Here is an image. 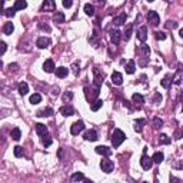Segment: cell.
<instances>
[{
  "instance_id": "cell-1",
  "label": "cell",
  "mask_w": 183,
  "mask_h": 183,
  "mask_svg": "<svg viewBox=\"0 0 183 183\" xmlns=\"http://www.w3.org/2000/svg\"><path fill=\"white\" fill-rule=\"evenodd\" d=\"M124 139H126V135L120 129H116L113 132V135H112V145H113V147H119L124 142Z\"/></svg>"
},
{
  "instance_id": "cell-2",
  "label": "cell",
  "mask_w": 183,
  "mask_h": 183,
  "mask_svg": "<svg viewBox=\"0 0 183 183\" xmlns=\"http://www.w3.org/2000/svg\"><path fill=\"white\" fill-rule=\"evenodd\" d=\"M85 130V123L82 122V120H77L76 123L72 124V127H70V133L73 136H77L80 135V132H83Z\"/></svg>"
},
{
  "instance_id": "cell-3",
  "label": "cell",
  "mask_w": 183,
  "mask_h": 183,
  "mask_svg": "<svg viewBox=\"0 0 183 183\" xmlns=\"http://www.w3.org/2000/svg\"><path fill=\"white\" fill-rule=\"evenodd\" d=\"M113 167H114L113 162H112V160H109L108 156H106L102 162H100V169H102V170H103L104 173H110L112 170H113Z\"/></svg>"
},
{
  "instance_id": "cell-4",
  "label": "cell",
  "mask_w": 183,
  "mask_h": 183,
  "mask_svg": "<svg viewBox=\"0 0 183 183\" xmlns=\"http://www.w3.org/2000/svg\"><path fill=\"white\" fill-rule=\"evenodd\" d=\"M140 165H142V167H143L145 170H149V169H152V166H153V160H152V157H149L146 155V149H145V153H143L142 159H140Z\"/></svg>"
},
{
  "instance_id": "cell-5",
  "label": "cell",
  "mask_w": 183,
  "mask_h": 183,
  "mask_svg": "<svg viewBox=\"0 0 183 183\" xmlns=\"http://www.w3.org/2000/svg\"><path fill=\"white\" fill-rule=\"evenodd\" d=\"M147 20H149V23H152L153 26H157V24L160 23V17L157 14V11L149 10V13H147Z\"/></svg>"
},
{
  "instance_id": "cell-6",
  "label": "cell",
  "mask_w": 183,
  "mask_h": 183,
  "mask_svg": "<svg viewBox=\"0 0 183 183\" xmlns=\"http://www.w3.org/2000/svg\"><path fill=\"white\" fill-rule=\"evenodd\" d=\"M56 9V3L54 0H44L42 5V10L43 11H53Z\"/></svg>"
},
{
  "instance_id": "cell-7",
  "label": "cell",
  "mask_w": 183,
  "mask_h": 183,
  "mask_svg": "<svg viewBox=\"0 0 183 183\" xmlns=\"http://www.w3.org/2000/svg\"><path fill=\"white\" fill-rule=\"evenodd\" d=\"M85 139L89 140V142H96V140L99 139V137H97V132L93 129L86 130V132H85Z\"/></svg>"
},
{
  "instance_id": "cell-8",
  "label": "cell",
  "mask_w": 183,
  "mask_h": 183,
  "mask_svg": "<svg viewBox=\"0 0 183 183\" xmlns=\"http://www.w3.org/2000/svg\"><path fill=\"white\" fill-rule=\"evenodd\" d=\"M96 153L97 155H102V156H110L112 155V149H109L108 146H97Z\"/></svg>"
},
{
  "instance_id": "cell-9",
  "label": "cell",
  "mask_w": 183,
  "mask_h": 183,
  "mask_svg": "<svg viewBox=\"0 0 183 183\" xmlns=\"http://www.w3.org/2000/svg\"><path fill=\"white\" fill-rule=\"evenodd\" d=\"M60 114H63L65 117H69V116H73L75 114V109L72 108V106H63V108H60Z\"/></svg>"
},
{
  "instance_id": "cell-10",
  "label": "cell",
  "mask_w": 183,
  "mask_h": 183,
  "mask_svg": "<svg viewBox=\"0 0 183 183\" xmlns=\"http://www.w3.org/2000/svg\"><path fill=\"white\" fill-rule=\"evenodd\" d=\"M54 62L52 59H47L46 62L43 63V70L46 72V73H52V72H54Z\"/></svg>"
},
{
  "instance_id": "cell-11",
  "label": "cell",
  "mask_w": 183,
  "mask_h": 183,
  "mask_svg": "<svg viewBox=\"0 0 183 183\" xmlns=\"http://www.w3.org/2000/svg\"><path fill=\"white\" fill-rule=\"evenodd\" d=\"M93 73H95V85H96L97 87H100L104 75H103V73H100V70H99V69H95V70H93Z\"/></svg>"
},
{
  "instance_id": "cell-12",
  "label": "cell",
  "mask_w": 183,
  "mask_h": 183,
  "mask_svg": "<svg viewBox=\"0 0 183 183\" xmlns=\"http://www.w3.org/2000/svg\"><path fill=\"white\" fill-rule=\"evenodd\" d=\"M112 82H113V85H116V86H120V85L123 83V76H122V73L113 72V75H112Z\"/></svg>"
},
{
  "instance_id": "cell-13",
  "label": "cell",
  "mask_w": 183,
  "mask_h": 183,
  "mask_svg": "<svg viewBox=\"0 0 183 183\" xmlns=\"http://www.w3.org/2000/svg\"><path fill=\"white\" fill-rule=\"evenodd\" d=\"M137 39L140 42H146V39H147V27L146 26H142L137 30Z\"/></svg>"
},
{
  "instance_id": "cell-14",
  "label": "cell",
  "mask_w": 183,
  "mask_h": 183,
  "mask_svg": "<svg viewBox=\"0 0 183 183\" xmlns=\"http://www.w3.org/2000/svg\"><path fill=\"white\" fill-rule=\"evenodd\" d=\"M50 44V39L49 37H39L37 42H36V46L39 49H46Z\"/></svg>"
},
{
  "instance_id": "cell-15",
  "label": "cell",
  "mask_w": 183,
  "mask_h": 183,
  "mask_svg": "<svg viewBox=\"0 0 183 183\" xmlns=\"http://www.w3.org/2000/svg\"><path fill=\"white\" fill-rule=\"evenodd\" d=\"M126 19H127L126 13H122V14H119V16H116L113 19V24H116V26H122V24L126 23Z\"/></svg>"
},
{
  "instance_id": "cell-16",
  "label": "cell",
  "mask_w": 183,
  "mask_h": 183,
  "mask_svg": "<svg viewBox=\"0 0 183 183\" xmlns=\"http://www.w3.org/2000/svg\"><path fill=\"white\" fill-rule=\"evenodd\" d=\"M53 114V109L52 108H46V109H43V110H39L37 112V117H49V116H52Z\"/></svg>"
},
{
  "instance_id": "cell-17",
  "label": "cell",
  "mask_w": 183,
  "mask_h": 183,
  "mask_svg": "<svg viewBox=\"0 0 183 183\" xmlns=\"http://www.w3.org/2000/svg\"><path fill=\"white\" fill-rule=\"evenodd\" d=\"M120 34H122V33L119 32V30H113V32H110V40H112V43H114V44L120 43Z\"/></svg>"
},
{
  "instance_id": "cell-18",
  "label": "cell",
  "mask_w": 183,
  "mask_h": 183,
  "mask_svg": "<svg viewBox=\"0 0 183 183\" xmlns=\"http://www.w3.org/2000/svg\"><path fill=\"white\" fill-rule=\"evenodd\" d=\"M67 75H69V69H66V67H63V66L56 69V76H57L59 79H65Z\"/></svg>"
},
{
  "instance_id": "cell-19",
  "label": "cell",
  "mask_w": 183,
  "mask_h": 183,
  "mask_svg": "<svg viewBox=\"0 0 183 183\" xmlns=\"http://www.w3.org/2000/svg\"><path fill=\"white\" fill-rule=\"evenodd\" d=\"M36 133H37L39 136L47 135V127H46L43 123H37L36 124Z\"/></svg>"
},
{
  "instance_id": "cell-20",
  "label": "cell",
  "mask_w": 183,
  "mask_h": 183,
  "mask_svg": "<svg viewBox=\"0 0 183 183\" xmlns=\"http://www.w3.org/2000/svg\"><path fill=\"white\" fill-rule=\"evenodd\" d=\"M135 69H136V63H135V60H129L127 62V65H126V73L127 75H133L135 73Z\"/></svg>"
},
{
  "instance_id": "cell-21",
  "label": "cell",
  "mask_w": 183,
  "mask_h": 183,
  "mask_svg": "<svg viewBox=\"0 0 183 183\" xmlns=\"http://www.w3.org/2000/svg\"><path fill=\"white\" fill-rule=\"evenodd\" d=\"M132 100H133V103H135L136 106L139 104V106H142L143 103H145V99H143V96L142 95H139V93H135L133 96H132Z\"/></svg>"
},
{
  "instance_id": "cell-22",
  "label": "cell",
  "mask_w": 183,
  "mask_h": 183,
  "mask_svg": "<svg viewBox=\"0 0 183 183\" xmlns=\"http://www.w3.org/2000/svg\"><path fill=\"white\" fill-rule=\"evenodd\" d=\"M102 106H103V102L100 100V99H96V100H93V102L90 103V109L93 110V112H97Z\"/></svg>"
},
{
  "instance_id": "cell-23",
  "label": "cell",
  "mask_w": 183,
  "mask_h": 183,
  "mask_svg": "<svg viewBox=\"0 0 183 183\" xmlns=\"http://www.w3.org/2000/svg\"><path fill=\"white\" fill-rule=\"evenodd\" d=\"M14 10H23V9H26L27 7V2L26 0H16V3H14Z\"/></svg>"
},
{
  "instance_id": "cell-24",
  "label": "cell",
  "mask_w": 183,
  "mask_h": 183,
  "mask_svg": "<svg viewBox=\"0 0 183 183\" xmlns=\"http://www.w3.org/2000/svg\"><path fill=\"white\" fill-rule=\"evenodd\" d=\"M19 93H20L22 96H24V95L29 93V85H27L26 82H22V83L19 85Z\"/></svg>"
},
{
  "instance_id": "cell-25",
  "label": "cell",
  "mask_w": 183,
  "mask_h": 183,
  "mask_svg": "<svg viewBox=\"0 0 183 183\" xmlns=\"http://www.w3.org/2000/svg\"><path fill=\"white\" fill-rule=\"evenodd\" d=\"M10 136H11V139L17 142V140H20V137H22V132H20V129H19V127H14V129L11 130Z\"/></svg>"
},
{
  "instance_id": "cell-26",
  "label": "cell",
  "mask_w": 183,
  "mask_h": 183,
  "mask_svg": "<svg viewBox=\"0 0 183 183\" xmlns=\"http://www.w3.org/2000/svg\"><path fill=\"white\" fill-rule=\"evenodd\" d=\"M53 22L56 23V24H57V23H63V22H65V14H63L62 11H57V13H54Z\"/></svg>"
},
{
  "instance_id": "cell-27",
  "label": "cell",
  "mask_w": 183,
  "mask_h": 183,
  "mask_svg": "<svg viewBox=\"0 0 183 183\" xmlns=\"http://www.w3.org/2000/svg\"><path fill=\"white\" fill-rule=\"evenodd\" d=\"M145 124H146V120H143V119H137V120H135V130L136 132H142V129H143Z\"/></svg>"
},
{
  "instance_id": "cell-28",
  "label": "cell",
  "mask_w": 183,
  "mask_h": 183,
  "mask_svg": "<svg viewBox=\"0 0 183 183\" xmlns=\"http://www.w3.org/2000/svg\"><path fill=\"white\" fill-rule=\"evenodd\" d=\"M163 159H165V155H163L162 152H156V153L153 155V157H152V160L155 162V163H162Z\"/></svg>"
},
{
  "instance_id": "cell-29",
  "label": "cell",
  "mask_w": 183,
  "mask_h": 183,
  "mask_svg": "<svg viewBox=\"0 0 183 183\" xmlns=\"http://www.w3.org/2000/svg\"><path fill=\"white\" fill-rule=\"evenodd\" d=\"M72 180H73V182H80V180H87V179L85 178L83 173L77 172V173H75V175H72Z\"/></svg>"
},
{
  "instance_id": "cell-30",
  "label": "cell",
  "mask_w": 183,
  "mask_h": 183,
  "mask_svg": "<svg viewBox=\"0 0 183 183\" xmlns=\"http://www.w3.org/2000/svg\"><path fill=\"white\" fill-rule=\"evenodd\" d=\"M13 30H14L13 23H6L5 27H3V32H5V34H11V33H13Z\"/></svg>"
},
{
  "instance_id": "cell-31",
  "label": "cell",
  "mask_w": 183,
  "mask_h": 183,
  "mask_svg": "<svg viewBox=\"0 0 183 183\" xmlns=\"http://www.w3.org/2000/svg\"><path fill=\"white\" fill-rule=\"evenodd\" d=\"M40 100H42V96L39 93H33L30 96V103L32 104H37V103H40Z\"/></svg>"
},
{
  "instance_id": "cell-32",
  "label": "cell",
  "mask_w": 183,
  "mask_h": 183,
  "mask_svg": "<svg viewBox=\"0 0 183 183\" xmlns=\"http://www.w3.org/2000/svg\"><path fill=\"white\" fill-rule=\"evenodd\" d=\"M85 13H86L87 16H93V14H95V7H93L90 3L85 5Z\"/></svg>"
},
{
  "instance_id": "cell-33",
  "label": "cell",
  "mask_w": 183,
  "mask_h": 183,
  "mask_svg": "<svg viewBox=\"0 0 183 183\" xmlns=\"http://www.w3.org/2000/svg\"><path fill=\"white\" fill-rule=\"evenodd\" d=\"M42 143H43L46 147H49V146L53 143V140H52V137L49 135H44V136H42Z\"/></svg>"
},
{
  "instance_id": "cell-34",
  "label": "cell",
  "mask_w": 183,
  "mask_h": 183,
  "mask_svg": "<svg viewBox=\"0 0 183 183\" xmlns=\"http://www.w3.org/2000/svg\"><path fill=\"white\" fill-rule=\"evenodd\" d=\"M160 83H162V86L165 87V89H169V87H170V83H172V79H170V76H166V77H165V79H163Z\"/></svg>"
},
{
  "instance_id": "cell-35",
  "label": "cell",
  "mask_w": 183,
  "mask_h": 183,
  "mask_svg": "<svg viewBox=\"0 0 183 183\" xmlns=\"http://www.w3.org/2000/svg\"><path fill=\"white\" fill-rule=\"evenodd\" d=\"M159 142H160L162 145H169L170 143V139L167 137V135H160L159 136Z\"/></svg>"
},
{
  "instance_id": "cell-36",
  "label": "cell",
  "mask_w": 183,
  "mask_h": 183,
  "mask_svg": "<svg viewBox=\"0 0 183 183\" xmlns=\"http://www.w3.org/2000/svg\"><path fill=\"white\" fill-rule=\"evenodd\" d=\"M13 152H14V156L16 157H22L23 156V147L22 146H16Z\"/></svg>"
},
{
  "instance_id": "cell-37",
  "label": "cell",
  "mask_w": 183,
  "mask_h": 183,
  "mask_svg": "<svg viewBox=\"0 0 183 183\" xmlns=\"http://www.w3.org/2000/svg\"><path fill=\"white\" fill-rule=\"evenodd\" d=\"M72 99H73V93H72V92H66L65 95H63V102H70V100H72Z\"/></svg>"
},
{
  "instance_id": "cell-38",
  "label": "cell",
  "mask_w": 183,
  "mask_h": 183,
  "mask_svg": "<svg viewBox=\"0 0 183 183\" xmlns=\"http://www.w3.org/2000/svg\"><path fill=\"white\" fill-rule=\"evenodd\" d=\"M14 13H16L14 7H10V9H6V10H5V16H7V17H13V16H14Z\"/></svg>"
},
{
  "instance_id": "cell-39",
  "label": "cell",
  "mask_w": 183,
  "mask_h": 183,
  "mask_svg": "<svg viewBox=\"0 0 183 183\" xmlns=\"http://www.w3.org/2000/svg\"><path fill=\"white\" fill-rule=\"evenodd\" d=\"M132 24H127V29H126V32H124V39L126 40H129L130 36H132Z\"/></svg>"
},
{
  "instance_id": "cell-40",
  "label": "cell",
  "mask_w": 183,
  "mask_h": 183,
  "mask_svg": "<svg viewBox=\"0 0 183 183\" xmlns=\"http://www.w3.org/2000/svg\"><path fill=\"white\" fill-rule=\"evenodd\" d=\"M162 124H163V120L159 117H156L155 120H153V127L155 129H159V127H162Z\"/></svg>"
},
{
  "instance_id": "cell-41",
  "label": "cell",
  "mask_w": 183,
  "mask_h": 183,
  "mask_svg": "<svg viewBox=\"0 0 183 183\" xmlns=\"http://www.w3.org/2000/svg\"><path fill=\"white\" fill-rule=\"evenodd\" d=\"M6 50H7V44H6L5 42H0V56H2V54H5Z\"/></svg>"
},
{
  "instance_id": "cell-42",
  "label": "cell",
  "mask_w": 183,
  "mask_h": 183,
  "mask_svg": "<svg viewBox=\"0 0 183 183\" xmlns=\"http://www.w3.org/2000/svg\"><path fill=\"white\" fill-rule=\"evenodd\" d=\"M140 49H142V52H143V54H145V56H149V53H150V49L147 47L146 44H142V46H140Z\"/></svg>"
},
{
  "instance_id": "cell-43",
  "label": "cell",
  "mask_w": 183,
  "mask_h": 183,
  "mask_svg": "<svg viewBox=\"0 0 183 183\" xmlns=\"http://www.w3.org/2000/svg\"><path fill=\"white\" fill-rule=\"evenodd\" d=\"M156 39L157 40H165V39H166V34H165L163 32H157L156 33Z\"/></svg>"
},
{
  "instance_id": "cell-44",
  "label": "cell",
  "mask_w": 183,
  "mask_h": 183,
  "mask_svg": "<svg viewBox=\"0 0 183 183\" xmlns=\"http://www.w3.org/2000/svg\"><path fill=\"white\" fill-rule=\"evenodd\" d=\"M72 5H73V0H63V6H65L66 9L72 7Z\"/></svg>"
},
{
  "instance_id": "cell-45",
  "label": "cell",
  "mask_w": 183,
  "mask_h": 183,
  "mask_svg": "<svg viewBox=\"0 0 183 183\" xmlns=\"http://www.w3.org/2000/svg\"><path fill=\"white\" fill-rule=\"evenodd\" d=\"M166 27H169V29H176V27H178V23L176 22H167Z\"/></svg>"
},
{
  "instance_id": "cell-46",
  "label": "cell",
  "mask_w": 183,
  "mask_h": 183,
  "mask_svg": "<svg viewBox=\"0 0 183 183\" xmlns=\"http://www.w3.org/2000/svg\"><path fill=\"white\" fill-rule=\"evenodd\" d=\"M17 67H19V66H17L16 63H13V65L10 63V65H9V69H10V70H14V72L17 70Z\"/></svg>"
},
{
  "instance_id": "cell-47",
  "label": "cell",
  "mask_w": 183,
  "mask_h": 183,
  "mask_svg": "<svg viewBox=\"0 0 183 183\" xmlns=\"http://www.w3.org/2000/svg\"><path fill=\"white\" fill-rule=\"evenodd\" d=\"M40 29H43V30H47V32H50V27H49V26H43V24H40Z\"/></svg>"
},
{
  "instance_id": "cell-48",
  "label": "cell",
  "mask_w": 183,
  "mask_h": 183,
  "mask_svg": "<svg viewBox=\"0 0 183 183\" xmlns=\"http://www.w3.org/2000/svg\"><path fill=\"white\" fill-rule=\"evenodd\" d=\"M3 3H5V0H0V13H3Z\"/></svg>"
},
{
  "instance_id": "cell-49",
  "label": "cell",
  "mask_w": 183,
  "mask_h": 183,
  "mask_svg": "<svg viewBox=\"0 0 183 183\" xmlns=\"http://www.w3.org/2000/svg\"><path fill=\"white\" fill-rule=\"evenodd\" d=\"M73 72H75V73H77V63H75V65H73Z\"/></svg>"
},
{
  "instance_id": "cell-50",
  "label": "cell",
  "mask_w": 183,
  "mask_h": 183,
  "mask_svg": "<svg viewBox=\"0 0 183 183\" xmlns=\"http://www.w3.org/2000/svg\"><path fill=\"white\" fill-rule=\"evenodd\" d=\"M2 67H3V63H2V60H0V69H2Z\"/></svg>"
},
{
  "instance_id": "cell-51",
  "label": "cell",
  "mask_w": 183,
  "mask_h": 183,
  "mask_svg": "<svg viewBox=\"0 0 183 183\" xmlns=\"http://www.w3.org/2000/svg\"><path fill=\"white\" fill-rule=\"evenodd\" d=\"M146 2H149V3H152V2H155V0H146Z\"/></svg>"
}]
</instances>
